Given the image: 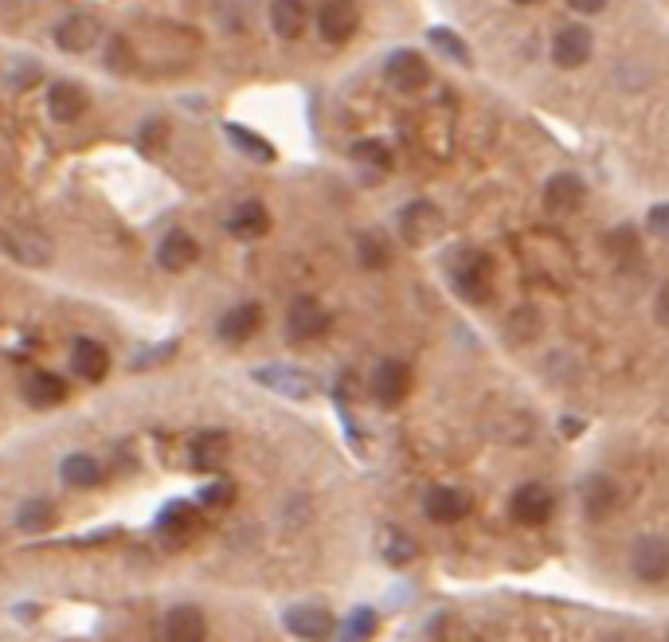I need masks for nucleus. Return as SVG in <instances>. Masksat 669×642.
I'll return each mask as SVG.
<instances>
[{
  "instance_id": "obj_1",
  "label": "nucleus",
  "mask_w": 669,
  "mask_h": 642,
  "mask_svg": "<svg viewBox=\"0 0 669 642\" xmlns=\"http://www.w3.org/2000/svg\"><path fill=\"white\" fill-rule=\"evenodd\" d=\"M454 286L466 302H490L493 290V263L478 251H466L458 263H454Z\"/></svg>"
},
{
  "instance_id": "obj_2",
  "label": "nucleus",
  "mask_w": 669,
  "mask_h": 642,
  "mask_svg": "<svg viewBox=\"0 0 669 642\" xmlns=\"http://www.w3.org/2000/svg\"><path fill=\"white\" fill-rule=\"evenodd\" d=\"M360 28L357 0H325L317 12V32L325 44H349Z\"/></svg>"
},
{
  "instance_id": "obj_3",
  "label": "nucleus",
  "mask_w": 669,
  "mask_h": 642,
  "mask_svg": "<svg viewBox=\"0 0 669 642\" xmlns=\"http://www.w3.org/2000/svg\"><path fill=\"white\" fill-rule=\"evenodd\" d=\"M384 79H388V87L411 94V91H419V87H427L431 67H427V59H423L419 51L400 47V51L388 55V63H384Z\"/></svg>"
},
{
  "instance_id": "obj_4",
  "label": "nucleus",
  "mask_w": 669,
  "mask_h": 642,
  "mask_svg": "<svg viewBox=\"0 0 669 642\" xmlns=\"http://www.w3.org/2000/svg\"><path fill=\"white\" fill-rule=\"evenodd\" d=\"M630 572L646 584H662L669 572V545L662 537H638L630 545Z\"/></svg>"
},
{
  "instance_id": "obj_5",
  "label": "nucleus",
  "mask_w": 669,
  "mask_h": 642,
  "mask_svg": "<svg viewBox=\"0 0 669 642\" xmlns=\"http://www.w3.org/2000/svg\"><path fill=\"white\" fill-rule=\"evenodd\" d=\"M329 329V314H325V306L310 298V294H302V298H294V306L286 310V337L290 341H313V337H321Z\"/></svg>"
},
{
  "instance_id": "obj_6",
  "label": "nucleus",
  "mask_w": 669,
  "mask_h": 642,
  "mask_svg": "<svg viewBox=\"0 0 669 642\" xmlns=\"http://www.w3.org/2000/svg\"><path fill=\"white\" fill-rule=\"evenodd\" d=\"M400 231L407 243H431V239L443 235V212L431 200H415V204L403 208Z\"/></svg>"
},
{
  "instance_id": "obj_7",
  "label": "nucleus",
  "mask_w": 669,
  "mask_h": 642,
  "mask_svg": "<svg viewBox=\"0 0 669 642\" xmlns=\"http://www.w3.org/2000/svg\"><path fill=\"white\" fill-rule=\"evenodd\" d=\"M282 623H286V631H294L298 639H306V642H325L329 631H333L329 607H317V603H298V607H290Z\"/></svg>"
},
{
  "instance_id": "obj_8",
  "label": "nucleus",
  "mask_w": 669,
  "mask_h": 642,
  "mask_svg": "<svg viewBox=\"0 0 669 642\" xmlns=\"http://www.w3.org/2000/svg\"><path fill=\"white\" fill-rule=\"evenodd\" d=\"M552 509H556V498H552V490L544 482H525L513 494V517L521 525H544L552 517Z\"/></svg>"
},
{
  "instance_id": "obj_9",
  "label": "nucleus",
  "mask_w": 669,
  "mask_h": 642,
  "mask_svg": "<svg viewBox=\"0 0 669 642\" xmlns=\"http://www.w3.org/2000/svg\"><path fill=\"white\" fill-rule=\"evenodd\" d=\"M407 392H411V368L403 365V361H380L376 372H372V396L392 408V404H400Z\"/></svg>"
},
{
  "instance_id": "obj_10",
  "label": "nucleus",
  "mask_w": 669,
  "mask_h": 642,
  "mask_svg": "<svg viewBox=\"0 0 669 642\" xmlns=\"http://www.w3.org/2000/svg\"><path fill=\"white\" fill-rule=\"evenodd\" d=\"M552 59L560 67H583L591 59V32L583 24H568L564 32H556L552 40Z\"/></svg>"
},
{
  "instance_id": "obj_11",
  "label": "nucleus",
  "mask_w": 669,
  "mask_h": 642,
  "mask_svg": "<svg viewBox=\"0 0 669 642\" xmlns=\"http://www.w3.org/2000/svg\"><path fill=\"white\" fill-rule=\"evenodd\" d=\"M98 36H102V24L87 16V12H79V16H67L59 28H55V44L63 47V51H90V47L98 44Z\"/></svg>"
},
{
  "instance_id": "obj_12",
  "label": "nucleus",
  "mask_w": 669,
  "mask_h": 642,
  "mask_svg": "<svg viewBox=\"0 0 669 642\" xmlns=\"http://www.w3.org/2000/svg\"><path fill=\"white\" fill-rule=\"evenodd\" d=\"M427 517L435 521V525H454V521H462L466 513H470V498L462 494V490H454V486H435L431 494H427Z\"/></svg>"
},
{
  "instance_id": "obj_13",
  "label": "nucleus",
  "mask_w": 669,
  "mask_h": 642,
  "mask_svg": "<svg viewBox=\"0 0 669 642\" xmlns=\"http://www.w3.org/2000/svg\"><path fill=\"white\" fill-rule=\"evenodd\" d=\"M47 110H51L55 122H75L87 110V91L79 83H55L47 91Z\"/></svg>"
},
{
  "instance_id": "obj_14",
  "label": "nucleus",
  "mask_w": 669,
  "mask_h": 642,
  "mask_svg": "<svg viewBox=\"0 0 669 642\" xmlns=\"http://www.w3.org/2000/svg\"><path fill=\"white\" fill-rule=\"evenodd\" d=\"M196 255H200V243L180 228L169 231V235L161 239V251H157V259H161V267H165V271H184V267H192V263H196Z\"/></svg>"
},
{
  "instance_id": "obj_15",
  "label": "nucleus",
  "mask_w": 669,
  "mask_h": 642,
  "mask_svg": "<svg viewBox=\"0 0 669 642\" xmlns=\"http://www.w3.org/2000/svg\"><path fill=\"white\" fill-rule=\"evenodd\" d=\"M259 325H263V310H259L255 302H243V306L227 310V314L220 318V337L223 341H231V345H239V341L255 337Z\"/></svg>"
},
{
  "instance_id": "obj_16",
  "label": "nucleus",
  "mask_w": 669,
  "mask_h": 642,
  "mask_svg": "<svg viewBox=\"0 0 669 642\" xmlns=\"http://www.w3.org/2000/svg\"><path fill=\"white\" fill-rule=\"evenodd\" d=\"M71 368H75V376H83V380H102L106 368H110L106 345H98V341H90V337H79L75 349H71Z\"/></svg>"
},
{
  "instance_id": "obj_17",
  "label": "nucleus",
  "mask_w": 669,
  "mask_h": 642,
  "mask_svg": "<svg viewBox=\"0 0 669 642\" xmlns=\"http://www.w3.org/2000/svg\"><path fill=\"white\" fill-rule=\"evenodd\" d=\"M208 635V623L196 607H173L165 615V639L169 642H204Z\"/></svg>"
},
{
  "instance_id": "obj_18",
  "label": "nucleus",
  "mask_w": 669,
  "mask_h": 642,
  "mask_svg": "<svg viewBox=\"0 0 669 642\" xmlns=\"http://www.w3.org/2000/svg\"><path fill=\"white\" fill-rule=\"evenodd\" d=\"M263 384H270L274 392H282V396H310L313 388H317V380H313L310 372H302V368H259L255 372Z\"/></svg>"
},
{
  "instance_id": "obj_19",
  "label": "nucleus",
  "mask_w": 669,
  "mask_h": 642,
  "mask_svg": "<svg viewBox=\"0 0 669 642\" xmlns=\"http://www.w3.org/2000/svg\"><path fill=\"white\" fill-rule=\"evenodd\" d=\"M267 228H270V216L259 200H243V204L227 216V231H231L235 239H259Z\"/></svg>"
},
{
  "instance_id": "obj_20",
  "label": "nucleus",
  "mask_w": 669,
  "mask_h": 642,
  "mask_svg": "<svg viewBox=\"0 0 669 642\" xmlns=\"http://www.w3.org/2000/svg\"><path fill=\"white\" fill-rule=\"evenodd\" d=\"M4 247H8L20 263H28V267H44L47 259H51V243H47L40 231H8V235H4Z\"/></svg>"
},
{
  "instance_id": "obj_21",
  "label": "nucleus",
  "mask_w": 669,
  "mask_h": 642,
  "mask_svg": "<svg viewBox=\"0 0 669 642\" xmlns=\"http://www.w3.org/2000/svg\"><path fill=\"white\" fill-rule=\"evenodd\" d=\"M583 181L576 173H560V177H552L548 188H544V204L552 208V212H572V208H580L583 204Z\"/></svg>"
},
{
  "instance_id": "obj_22",
  "label": "nucleus",
  "mask_w": 669,
  "mask_h": 642,
  "mask_svg": "<svg viewBox=\"0 0 669 642\" xmlns=\"http://www.w3.org/2000/svg\"><path fill=\"white\" fill-rule=\"evenodd\" d=\"M270 24L282 40H298L306 32V4L302 0H274L270 4Z\"/></svg>"
},
{
  "instance_id": "obj_23",
  "label": "nucleus",
  "mask_w": 669,
  "mask_h": 642,
  "mask_svg": "<svg viewBox=\"0 0 669 642\" xmlns=\"http://www.w3.org/2000/svg\"><path fill=\"white\" fill-rule=\"evenodd\" d=\"M24 396H28L32 408H55V404L67 400V384H63L59 376H51V372H36V376L24 384Z\"/></svg>"
},
{
  "instance_id": "obj_24",
  "label": "nucleus",
  "mask_w": 669,
  "mask_h": 642,
  "mask_svg": "<svg viewBox=\"0 0 669 642\" xmlns=\"http://www.w3.org/2000/svg\"><path fill=\"white\" fill-rule=\"evenodd\" d=\"M59 474H63V482L83 486V490H94L102 482V466H98V459H90V455H67L63 466H59Z\"/></svg>"
},
{
  "instance_id": "obj_25",
  "label": "nucleus",
  "mask_w": 669,
  "mask_h": 642,
  "mask_svg": "<svg viewBox=\"0 0 669 642\" xmlns=\"http://www.w3.org/2000/svg\"><path fill=\"white\" fill-rule=\"evenodd\" d=\"M227 447H231V439L223 435V431H204V435H196V443H192V462L200 466V470H212V466H220L223 455H227Z\"/></svg>"
},
{
  "instance_id": "obj_26",
  "label": "nucleus",
  "mask_w": 669,
  "mask_h": 642,
  "mask_svg": "<svg viewBox=\"0 0 669 642\" xmlns=\"http://www.w3.org/2000/svg\"><path fill=\"white\" fill-rule=\"evenodd\" d=\"M51 521H55V505L47 502V498H32V502L20 505V513H16V525L24 533H44Z\"/></svg>"
},
{
  "instance_id": "obj_27",
  "label": "nucleus",
  "mask_w": 669,
  "mask_h": 642,
  "mask_svg": "<svg viewBox=\"0 0 669 642\" xmlns=\"http://www.w3.org/2000/svg\"><path fill=\"white\" fill-rule=\"evenodd\" d=\"M223 134H227V138L235 141V145H239V149H243L247 157H255V161H274V149H270V141H267V138H259V134L243 130V126H231V122L223 126Z\"/></svg>"
},
{
  "instance_id": "obj_28",
  "label": "nucleus",
  "mask_w": 669,
  "mask_h": 642,
  "mask_svg": "<svg viewBox=\"0 0 669 642\" xmlns=\"http://www.w3.org/2000/svg\"><path fill=\"white\" fill-rule=\"evenodd\" d=\"M196 525V513H192V505L188 502H173L161 509V517H157V529L161 533H188Z\"/></svg>"
},
{
  "instance_id": "obj_29",
  "label": "nucleus",
  "mask_w": 669,
  "mask_h": 642,
  "mask_svg": "<svg viewBox=\"0 0 669 642\" xmlns=\"http://www.w3.org/2000/svg\"><path fill=\"white\" fill-rule=\"evenodd\" d=\"M419 556V545L407 537V533H400V529H388L384 533V560L388 564H411Z\"/></svg>"
},
{
  "instance_id": "obj_30",
  "label": "nucleus",
  "mask_w": 669,
  "mask_h": 642,
  "mask_svg": "<svg viewBox=\"0 0 669 642\" xmlns=\"http://www.w3.org/2000/svg\"><path fill=\"white\" fill-rule=\"evenodd\" d=\"M611 505H615V486L607 478H591V486H587V509H591V517L611 513Z\"/></svg>"
},
{
  "instance_id": "obj_31",
  "label": "nucleus",
  "mask_w": 669,
  "mask_h": 642,
  "mask_svg": "<svg viewBox=\"0 0 669 642\" xmlns=\"http://www.w3.org/2000/svg\"><path fill=\"white\" fill-rule=\"evenodd\" d=\"M431 44L439 47L443 55H450V59H458V63H470V47H466V40L454 36V32H446V28H431Z\"/></svg>"
},
{
  "instance_id": "obj_32",
  "label": "nucleus",
  "mask_w": 669,
  "mask_h": 642,
  "mask_svg": "<svg viewBox=\"0 0 669 642\" xmlns=\"http://www.w3.org/2000/svg\"><path fill=\"white\" fill-rule=\"evenodd\" d=\"M372 631H376V615H372V607H357V611L349 615V623H345V635H349L353 642H364Z\"/></svg>"
},
{
  "instance_id": "obj_33",
  "label": "nucleus",
  "mask_w": 669,
  "mask_h": 642,
  "mask_svg": "<svg viewBox=\"0 0 669 642\" xmlns=\"http://www.w3.org/2000/svg\"><path fill=\"white\" fill-rule=\"evenodd\" d=\"M353 157L376 165V169H388V165H392V153H388L380 141H357V145H353Z\"/></svg>"
},
{
  "instance_id": "obj_34",
  "label": "nucleus",
  "mask_w": 669,
  "mask_h": 642,
  "mask_svg": "<svg viewBox=\"0 0 669 642\" xmlns=\"http://www.w3.org/2000/svg\"><path fill=\"white\" fill-rule=\"evenodd\" d=\"M536 321L540 318H536L533 310H517V314L509 318V341H533L536 333H540Z\"/></svg>"
},
{
  "instance_id": "obj_35",
  "label": "nucleus",
  "mask_w": 669,
  "mask_h": 642,
  "mask_svg": "<svg viewBox=\"0 0 669 642\" xmlns=\"http://www.w3.org/2000/svg\"><path fill=\"white\" fill-rule=\"evenodd\" d=\"M357 251H360V259H364V267H372V271L388 263V251H384V247L376 243V235H360V239H357Z\"/></svg>"
},
{
  "instance_id": "obj_36",
  "label": "nucleus",
  "mask_w": 669,
  "mask_h": 642,
  "mask_svg": "<svg viewBox=\"0 0 669 642\" xmlns=\"http://www.w3.org/2000/svg\"><path fill=\"white\" fill-rule=\"evenodd\" d=\"M165 138H169V126H165V122H157V118H153V122H145V130L137 134L141 149H149V153H157V145H161Z\"/></svg>"
},
{
  "instance_id": "obj_37",
  "label": "nucleus",
  "mask_w": 669,
  "mask_h": 642,
  "mask_svg": "<svg viewBox=\"0 0 669 642\" xmlns=\"http://www.w3.org/2000/svg\"><path fill=\"white\" fill-rule=\"evenodd\" d=\"M235 498V486L231 482H212L204 494H200V505H231Z\"/></svg>"
},
{
  "instance_id": "obj_38",
  "label": "nucleus",
  "mask_w": 669,
  "mask_h": 642,
  "mask_svg": "<svg viewBox=\"0 0 669 642\" xmlns=\"http://www.w3.org/2000/svg\"><path fill=\"white\" fill-rule=\"evenodd\" d=\"M169 353H177V341H165V345H157V349H149V353H141V357H134V372L137 368H149V365H157V361H165Z\"/></svg>"
},
{
  "instance_id": "obj_39",
  "label": "nucleus",
  "mask_w": 669,
  "mask_h": 642,
  "mask_svg": "<svg viewBox=\"0 0 669 642\" xmlns=\"http://www.w3.org/2000/svg\"><path fill=\"white\" fill-rule=\"evenodd\" d=\"M576 12H583V16H595V12H603L607 8V0H568Z\"/></svg>"
},
{
  "instance_id": "obj_40",
  "label": "nucleus",
  "mask_w": 669,
  "mask_h": 642,
  "mask_svg": "<svg viewBox=\"0 0 669 642\" xmlns=\"http://www.w3.org/2000/svg\"><path fill=\"white\" fill-rule=\"evenodd\" d=\"M666 216H669V208H666V204H658V208H654V212H650V228L658 231V235H662V231H666Z\"/></svg>"
},
{
  "instance_id": "obj_41",
  "label": "nucleus",
  "mask_w": 669,
  "mask_h": 642,
  "mask_svg": "<svg viewBox=\"0 0 669 642\" xmlns=\"http://www.w3.org/2000/svg\"><path fill=\"white\" fill-rule=\"evenodd\" d=\"M513 4H533V0H513Z\"/></svg>"
}]
</instances>
